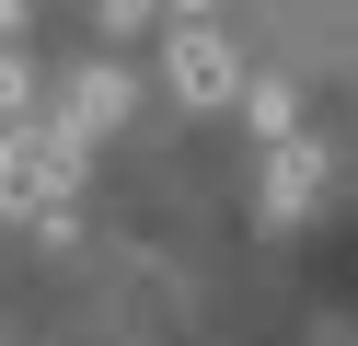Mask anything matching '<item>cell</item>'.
<instances>
[{"instance_id":"1","label":"cell","mask_w":358,"mask_h":346,"mask_svg":"<svg viewBox=\"0 0 358 346\" xmlns=\"http://www.w3.org/2000/svg\"><path fill=\"white\" fill-rule=\"evenodd\" d=\"M162 81L185 92L196 115H208V104H231V92H243V58L208 35V23H173V46H162Z\"/></svg>"},{"instance_id":"2","label":"cell","mask_w":358,"mask_h":346,"mask_svg":"<svg viewBox=\"0 0 358 346\" xmlns=\"http://www.w3.org/2000/svg\"><path fill=\"white\" fill-rule=\"evenodd\" d=\"M70 138H104V127H127V81L116 69H81V92H70V115H58Z\"/></svg>"},{"instance_id":"3","label":"cell","mask_w":358,"mask_h":346,"mask_svg":"<svg viewBox=\"0 0 358 346\" xmlns=\"http://www.w3.org/2000/svg\"><path fill=\"white\" fill-rule=\"evenodd\" d=\"M266 173H278V185H266L278 208H301V196H312V150H289V138H278V161H266Z\"/></svg>"},{"instance_id":"4","label":"cell","mask_w":358,"mask_h":346,"mask_svg":"<svg viewBox=\"0 0 358 346\" xmlns=\"http://www.w3.org/2000/svg\"><path fill=\"white\" fill-rule=\"evenodd\" d=\"M243 115H255V138H289V92H278V81L243 92Z\"/></svg>"},{"instance_id":"5","label":"cell","mask_w":358,"mask_h":346,"mask_svg":"<svg viewBox=\"0 0 358 346\" xmlns=\"http://www.w3.org/2000/svg\"><path fill=\"white\" fill-rule=\"evenodd\" d=\"M139 12H150V0H104V23H116V35H127V23H139Z\"/></svg>"},{"instance_id":"6","label":"cell","mask_w":358,"mask_h":346,"mask_svg":"<svg viewBox=\"0 0 358 346\" xmlns=\"http://www.w3.org/2000/svg\"><path fill=\"white\" fill-rule=\"evenodd\" d=\"M173 12H185V23H208V0H173Z\"/></svg>"}]
</instances>
